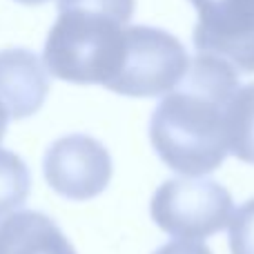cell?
Returning a JSON list of instances; mask_svg holds the SVG:
<instances>
[{
    "label": "cell",
    "mask_w": 254,
    "mask_h": 254,
    "mask_svg": "<svg viewBox=\"0 0 254 254\" xmlns=\"http://www.w3.org/2000/svg\"><path fill=\"white\" fill-rule=\"evenodd\" d=\"M239 71L225 61L196 54L185 78L167 92L149 119L154 152L183 176H205L228 158L225 110L239 89Z\"/></svg>",
    "instance_id": "6da1fadb"
},
{
    "label": "cell",
    "mask_w": 254,
    "mask_h": 254,
    "mask_svg": "<svg viewBox=\"0 0 254 254\" xmlns=\"http://www.w3.org/2000/svg\"><path fill=\"white\" fill-rule=\"evenodd\" d=\"M134 11L136 0H58L43 52L47 71L65 83L107 87L123 63Z\"/></svg>",
    "instance_id": "7a4b0ae2"
},
{
    "label": "cell",
    "mask_w": 254,
    "mask_h": 254,
    "mask_svg": "<svg viewBox=\"0 0 254 254\" xmlns=\"http://www.w3.org/2000/svg\"><path fill=\"white\" fill-rule=\"evenodd\" d=\"M188 69L190 56L174 34L158 27L127 25L123 63L107 89L131 98L165 96Z\"/></svg>",
    "instance_id": "3957f363"
},
{
    "label": "cell",
    "mask_w": 254,
    "mask_h": 254,
    "mask_svg": "<svg viewBox=\"0 0 254 254\" xmlns=\"http://www.w3.org/2000/svg\"><path fill=\"white\" fill-rule=\"evenodd\" d=\"M154 223L170 237L198 241L228 228L234 214L232 194L212 179H170L154 192L149 203Z\"/></svg>",
    "instance_id": "277c9868"
},
{
    "label": "cell",
    "mask_w": 254,
    "mask_h": 254,
    "mask_svg": "<svg viewBox=\"0 0 254 254\" xmlns=\"http://www.w3.org/2000/svg\"><path fill=\"white\" fill-rule=\"evenodd\" d=\"M198 13L192 31L194 47L254 74V0H190Z\"/></svg>",
    "instance_id": "5b68a950"
},
{
    "label": "cell",
    "mask_w": 254,
    "mask_h": 254,
    "mask_svg": "<svg viewBox=\"0 0 254 254\" xmlns=\"http://www.w3.org/2000/svg\"><path fill=\"white\" fill-rule=\"evenodd\" d=\"M43 172L56 194L69 201H89L105 192L114 167L101 140L87 134H69L49 145Z\"/></svg>",
    "instance_id": "8992f818"
},
{
    "label": "cell",
    "mask_w": 254,
    "mask_h": 254,
    "mask_svg": "<svg viewBox=\"0 0 254 254\" xmlns=\"http://www.w3.org/2000/svg\"><path fill=\"white\" fill-rule=\"evenodd\" d=\"M49 94L47 67L29 49L0 52V101L16 121L29 119Z\"/></svg>",
    "instance_id": "52a82bcc"
},
{
    "label": "cell",
    "mask_w": 254,
    "mask_h": 254,
    "mask_svg": "<svg viewBox=\"0 0 254 254\" xmlns=\"http://www.w3.org/2000/svg\"><path fill=\"white\" fill-rule=\"evenodd\" d=\"M0 254H76L56 221L22 210L0 221Z\"/></svg>",
    "instance_id": "ba28073f"
},
{
    "label": "cell",
    "mask_w": 254,
    "mask_h": 254,
    "mask_svg": "<svg viewBox=\"0 0 254 254\" xmlns=\"http://www.w3.org/2000/svg\"><path fill=\"white\" fill-rule=\"evenodd\" d=\"M228 152L254 165V83L239 85L225 110Z\"/></svg>",
    "instance_id": "9c48e42d"
},
{
    "label": "cell",
    "mask_w": 254,
    "mask_h": 254,
    "mask_svg": "<svg viewBox=\"0 0 254 254\" xmlns=\"http://www.w3.org/2000/svg\"><path fill=\"white\" fill-rule=\"evenodd\" d=\"M31 190V174L18 154L0 147V221L25 205Z\"/></svg>",
    "instance_id": "30bf717a"
},
{
    "label": "cell",
    "mask_w": 254,
    "mask_h": 254,
    "mask_svg": "<svg viewBox=\"0 0 254 254\" xmlns=\"http://www.w3.org/2000/svg\"><path fill=\"white\" fill-rule=\"evenodd\" d=\"M228 228L232 254H254V198L234 212Z\"/></svg>",
    "instance_id": "8fae6325"
},
{
    "label": "cell",
    "mask_w": 254,
    "mask_h": 254,
    "mask_svg": "<svg viewBox=\"0 0 254 254\" xmlns=\"http://www.w3.org/2000/svg\"><path fill=\"white\" fill-rule=\"evenodd\" d=\"M154 254H212V250L201 241H188V239H179V241H170L163 248H158Z\"/></svg>",
    "instance_id": "7c38bea8"
},
{
    "label": "cell",
    "mask_w": 254,
    "mask_h": 254,
    "mask_svg": "<svg viewBox=\"0 0 254 254\" xmlns=\"http://www.w3.org/2000/svg\"><path fill=\"white\" fill-rule=\"evenodd\" d=\"M7 123H9V112L2 105V101H0V140H2L4 131H7Z\"/></svg>",
    "instance_id": "4fadbf2b"
},
{
    "label": "cell",
    "mask_w": 254,
    "mask_h": 254,
    "mask_svg": "<svg viewBox=\"0 0 254 254\" xmlns=\"http://www.w3.org/2000/svg\"><path fill=\"white\" fill-rule=\"evenodd\" d=\"M16 2H22V4H43L47 0H16Z\"/></svg>",
    "instance_id": "5bb4252c"
}]
</instances>
